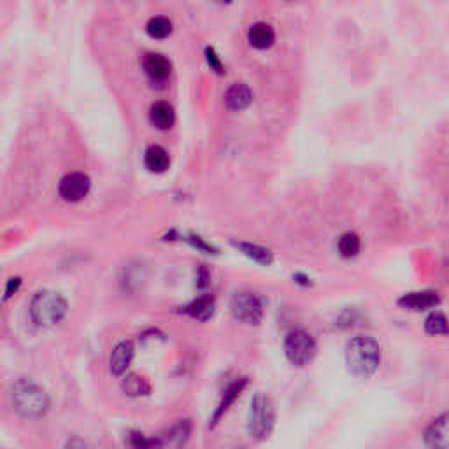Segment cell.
I'll list each match as a JSON object with an SVG mask.
<instances>
[{
  "label": "cell",
  "instance_id": "1",
  "mask_svg": "<svg viewBox=\"0 0 449 449\" xmlns=\"http://www.w3.org/2000/svg\"><path fill=\"white\" fill-rule=\"evenodd\" d=\"M9 397L11 405L21 418H42L49 409V397L44 388L27 377L14 381L9 390Z\"/></svg>",
  "mask_w": 449,
  "mask_h": 449
},
{
  "label": "cell",
  "instance_id": "2",
  "mask_svg": "<svg viewBox=\"0 0 449 449\" xmlns=\"http://www.w3.org/2000/svg\"><path fill=\"white\" fill-rule=\"evenodd\" d=\"M381 363V348L369 335H356L346 346V365L356 377H369Z\"/></svg>",
  "mask_w": 449,
  "mask_h": 449
},
{
  "label": "cell",
  "instance_id": "3",
  "mask_svg": "<svg viewBox=\"0 0 449 449\" xmlns=\"http://www.w3.org/2000/svg\"><path fill=\"white\" fill-rule=\"evenodd\" d=\"M67 300L53 289H41L34 295L30 302V318L37 327H55L65 318Z\"/></svg>",
  "mask_w": 449,
  "mask_h": 449
},
{
  "label": "cell",
  "instance_id": "4",
  "mask_svg": "<svg viewBox=\"0 0 449 449\" xmlns=\"http://www.w3.org/2000/svg\"><path fill=\"white\" fill-rule=\"evenodd\" d=\"M275 423V405L271 397L263 393L254 395L247 415V432L253 439L263 441L271 436Z\"/></svg>",
  "mask_w": 449,
  "mask_h": 449
},
{
  "label": "cell",
  "instance_id": "5",
  "mask_svg": "<svg viewBox=\"0 0 449 449\" xmlns=\"http://www.w3.org/2000/svg\"><path fill=\"white\" fill-rule=\"evenodd\" d=\"M316 341L306 330H292L285 339V355L295 367H304L316 356Z\"/></svg>",
  "mask_w": 449,
  "mask_h": 449
},
{
  "label": "cell",
  "instance_id": "6",
  "mask_svg": "<svg viewBox=\"0 0 449 449\" xmlns=\"http://www.w3.org/2000/svg\"><path fill=\"white\" fill-rule=\"evenodd\" d=\"M230 311L233 318L246 325H260L263 320V302L253 292H239L232 297Z\"/></svg>",
  "mask_w": 449,
  "mask_h": 449
},
{
  "label": "cell",
  "instance_id": "7",
  "mask_svg": "<svg viewBox=\"0 0 449 449\" xmlns=\"http://www.w3.org/2000/svg\"><path fill=\"white\" fill-rule=\"evenodd\" d=\"M91 181L83 172H70L62 178L58 185V193L67 202H79L90 193Z\"/></svg>",
  "mask_w": 449,
  "mask_h": 449
},
{
  "label": "cell",
  "instance_id": "8",
  "mask_svg": "<svg viewBox=\"0 0 449 449\" xmlns=\"http://www.w3.org/2000/svg\"><path fill=\"white\" fill-rule=\"evenodd\" d=\"M134 355H136V348H134L132 341H119L118 344L112 348L111 356H109V369L115 376H123L129 370L130 363H132Z\"/></svg>",
  "mask_w": 449,
  "mask_h": 449
},
{
  "label": "cell",
  "instance_id": "9",
  "mask_svg": "<svg viewBox=\"0 0 449 449\" xmlns=\"http://www.w3.org/2000/svg\"><path fill=\"white\" fill-rule=\"evenodd\" d=\"M448 415H441L434 419L425 432V444L429 449L449 448V422Z\"/></svg>",
  "mask_w": 449,
  "mask_h": 449
},
{
  "label": "cell",
  "instance_id": "10",
  "mask_svg": "<svg viewBox=\"0 0 449 449\" xmlns=\"http://www.w3.org/2000/svg\"><path fill=\"white\" fill-rule=\"evenodd\" d=\"M441 297L437 292H415L405 293L398 299V306L409 311H425L439 306Z\"/></svg>",
  "mask_w": 449,
  "mask_h": 449
},
{
  "label": "cell",
  "instance_id": "11",
  "mask_svg": "<svg viewBox=\"0 0 449 449\" xmlns=\"http://www.w3.org/2000/svg\"><path fill=\"white\" fill-rule=\"evenodd\" d=\"M253 100L249 86L244 83H235L226 90L225 93V105L230 111H244Z\"/></svg>",
  "mask_w": 449,
  "mask_h": 449
},
{
  "label": "cell",
  "instance_id": "12",
  "mask_svg": "<svg viewBox=\"0 0 449 449\" xmlns=\"http://www.w3.org/2000/svg\"><path fill=\"white\" fill-rule=\"evenodd\" d=\"M247 41L253 48L256 49H267L274 44L275 34L274 28L267 23H254L251 25L249 32H247Z\"/></svg>",
  "mask_w": 449,
  "mask_h": 449
},
{
  "label": "cell",
  "instance_id": "13",
  "mask_svg": "<svg viewBox=\"0 0 449 449\" xmlns=\"http://www.w3.org/2000/svg\"><path fill=\"white\" fill-rule=\"evenodd\" d=\"M144 69H146V74L153 81H165L171 76V62H169L167 56L160 55V53L148 55L146 62H144Z\"/></svg>",
  "mask_w": 449,
  "mask_h": 449
},
{
  "label": "cell",
  "instance_id": "14",
  "mask_svg": "<svg viewBox=\"0 0 449 449\" xmlns=\"http://www.w3.org/2000/svg\"><path fill=\"white\" fill-rule=\"evenodd\" d=\"M246 384H247V379H246V377H244V379L235 381V383L230 384V386L226 388V391H225L223 398H221L220 405H218L216 412H214V416H213V423H211V427H214V425H216L218 422H220L221 418H223L225 412L228 411V409H230V405H232L233 402H235L237 398L240 397V393H242V390H244V388H246Z\"/></svg>",
  "mask_w": 449,
  "mask_h": 449
},
{
  "label": "cell",
  "instance_id": "15",
  "mask_svg": "<svg viewBox=\"0 0 449 449\" xmlns=\"http://www.w3.org/2000/svg\"><path fill=\"white\" fill-rule=\"evenodd\" d=\"M150 119L157 129L160 130H169L172 129L176 122V112L174 108L167 102H157V104L151 108L150 111Z\"/></svg>",
  "mask_w": 449,
  "mask_h": 449
},
{
  "label": "cell",
  "instance_id": "16",
  "mask_svg": "<svg viewBox=\"0 0 449 449\" xmlns=\"http://www.w3.org/2000/svg\"><path fill=\"white\" fill-rule=\"evenodd\" d=\"M214 309H216V302H214L213 297L204 295L188 304L185 307V313L197 321H207L214 314Z\"/></svg>",
  "mask_w": 449,
  "mask_h": 449
},
{
  "label": "cell",
  "instance_id": "17",
  "mask_svg": "<svg viewBox=\"0 0 449 449\" xmlns=\"http://www.w3.org/2000/svg\"><path fill=\"white\" fill-rule=\"evenodd\" d=\"M144 165L150 172H165L171 165V157L162 146H151L144 153Z\"/></svg>",
  "mask_w": 449,
  "mask_h": 449
},
{
  "label": "cell",
  "instance_id": "18",
  "mask_svg": "<svg viewBox=\"0 0 449 449\" xmlns=\"http://www.w3.org/2000/svg\"><path fill=\"white\" fill-rule=\"evenodd\" d=\"M122 390L129 397H144V395H150L151 386L146 377L139 374H126L125 379L122 381Z\"/></svg>",
  "mask_w": 449,
  "mask_h": 449
},
{
  "label": "cell",
  "instance_id": "19",
  "mask_svg": "<svg viewBox=\"0 0 449 449\" xmlns=\"http://www.w3.org/2000/svg\"><path fill=\"white\" fill-rule=\"evenodd\" d=\"M233 246L237 249L242 251L247 258H251L253 261L261 265H271L272 263V253L265 247L256 246V244H249V242H233Z\"/></svg>",
  "mask_w": 449,
  "mask_h": 449
},
{
  "label": "cell",
  "instance_id": "20",
  "mask_svg": "<svg viewBox=\"0 0 449 449\" xmlns=\"http://www.w3.org/2000/svg\"><path fill=\"white\" fill-rule=\"evenodd\" d=\"M337 247L342 258H355L360 253V249H362V240H360V237L356 233L346 232L339 239Z\"/></svg>",
  "mask_w": 449,
  "mask_h": 449
},
{
  "label": "cell",
  "instance_id": "21",
  "mask_svg": "<svg viewBox=\"0 0 449 449\" xmlns=\"http://www.w3.org/2000/svg\"><path fill=\"white\" fill-rule=\"evenodd\" d=\"M192 436V422L190 419H179L169 432V441L174 448H181L188 443Z\"/></svg>",
  "mask_w": 449,
  "mask_h": 449
},
{
  "label": "cell",
  "instance_id": "22",
  "mask_svg": "<svg viewBox=\"0 0 449 449\" xmlns=\"http://www.w3.org/2000/svg\"><path fill=\"white\" fill-rule=\"evenodd\" d=\"M148 34L153 39H165L172 34V21L169 18L157 16L148 21Z\"/></svg>",
  "mask_w": 449,
  "mask_h": 449
},
{
  "label": "cell",
  "instance_id": "23",
  "mask_svg": "<svg viewBox=\"0 0 449 449\" xmlns=\"http://www.w3.org/2000/svg\"><path fill=\"white\" fill-rule=\"evenodd\" d=\"M425 330L430 335H446L448 334V320L443 313L436 311L425 320Z\"/></svg>",
  "mask_w": 449,
  "mask_h": 449
},
{
  "label": "cell",
  "instance_id": "24",
  "mask_svg": "<svg viewBox=\"0 0 449 449\" xmlns=\"http://www.w3.org/2000/svg\"><path fill=\"white\" fill-rule=\"evenodd\" d=\"M129 444L132 449H157L160 448V441L153 437H146L141 432H132L129 436Z\"/></svg>",
  "mask_w": 449,
  "mask_h": 449
},
{
  "label": "cell",
  "instance_id": "25",
  "mask_svg": "<svg viewBox=\"0 0 449 449\" xmlns=\"http://www.w3.org/2000/svg\"><path fill=\"white\" fill-rule=\"evenodd\" d=\"M188 242L192 244V246L195 247V249L202 251V253H206V254H214V253H216V249H214V247L211 246V244H207L206 240H204L202 237H199V235H190L188 237Z\"/></svg>",
  "mask_w": 449,
  "mask_h": 449
},
{
  "label": "cell",
  "instance_id": "26",
  "mask_svg": "<svg viewBox=\"0 0 449 449\" xmlns=\"http://www.w3.org/2000/svg\"><path fill=\"white\" fill-rule=\"evenodd\" d=\"M206 58H207V62H209L211 69L216 70L218 74H223V65H221L220 56H218L216 53H214V49H211V48L206 49Z\"/></svg>",
  "mask_w": 449,
  "mask_h": 449
},
{
  "label": "cell",
  "instance_id": "27",
  "mask_svg": "<svg viewBox=\"0 0 449 449\" xmlns=\"http://www.w3.org/2000/svg\"><path fill=\"white\" fill-rule=\"evenodd\" d=\"M209 281H211L209 272H207V268L202 265V267H200L199 271H197V288L206 289L207 286H209Z\"/></svg>",
  "mask_w": 449,
  "mask_h": 449
},
{
  "label": "cell",
  "instance_id": "28",
  "mask_svg": "<svg viewBox=\"0 0 449 449\" xmlns=\"http://www.w3.org/2000/svg\"><path fill=\"white\" fill-rule=\"evenodd\" d=\"M20 286H21V278H11L9 281H7V285H6V292H4V299H11V297L14 295V293L18 292V289H20Z\"/></svg>",
  "mask_w": 449,
  "mask_h": 449
},
{
  "label": "cell",
  "instance_id": "29",
  "mask_svg": "<svg viewBox=\"0 0 449 449\" xmlns=\"http://www.w3.org/2000/svg\"><path fill=\"white\" fill-rule=\"evenodd\" d=\"M63 449H90V448H88V444L84 443L83 439H79V437H72V439L67 441L65 448Z\"/></svg>",
  "mask_w": 449,
  "mask_h": 449
}]
</instances>
